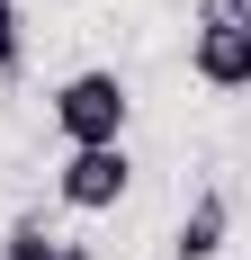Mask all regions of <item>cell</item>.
<instances>
[{
  "instance_id": "7",
  "label": "cell",
  "mask_w": 251,
  "mask_h": 260,
  "mask_svg": "<svg viewBox=\"0 0 251 260\" xmlns=\"http://www.w3.org/2000/svg\"><path fill=\"white\" fill-rule=\"evenodd\" d=\"M215 9H225V18H233V27H251V0H215Z\"/></svg>"
},
{
  "instance_id": "5",
  "label": "cell",
  "mask_w": 251,
  "mask_h": 260,
  "mask_svg": "<svg viewBox=\"0 0 251 260\" xmlns=\"http://www.w3.org/2000/svg\"><path fill=\"white\" fill-rule=\"evenodd\" d=\"M0 260H63V251H54V234H45V215H18V224L0 234Z\"/></svg>"
},
{
  "instance_id": "2",
  "label": "cell",
  "mask_w": 251,
  "mask_h": 260,
  "mask_svg": "<svg viewBox=\"0 0 251 260\" xmlns=\"http://www.w3.org/2000/svg\"><path fill=\"white\" fill-rule=\"evenodd\" d=\"M135 188V153L125 144H81V153H63V171H54V198L72 215H108Z\"/></svg>"
},
{
  "instance_id": "3",
  "label": "cell",
  "mask_w": 251,
  "mask_h": 260,
  "mask_svg": "<svg viewBox=\"0 0 251 260\" xmlns=\"http://www.w3.org/2000/svg\"><path fill=\"white\" fill-rule=\"evenodd\" d=\"M189 72L206 81V90H251V27H233L215 0L198 9V27H189Z\"/></svg>"
},
{
  "instance_id": "4",
  "label": "cell",
  "mask_w": 251,
  "mask_h": 260,
  "mask_svg": "<svg viewBox=\"0 0 251 260\" xmlns=\"http://www.w3.org/2000/svg\"><path fill=\"white\" fill-rule=\"evenodd\" d=\"M225 215H233V207L206 188V198H198V215L179 224V251H171V260H215V242H225Z\"/></svg>"
},
{
  "instance_id": "1",
  "label": "cell",
  "mask_w": 251,
  "mask_h": 260,
  "mask_svg": "<svg viewBox=\"0 0 251 260\" xmlns=\"http://www.w3.org/2000/svg\"><path fill=\"white\" fill-rule=\"evenodd\" d=\"M45 117H54V135H63V153H81V144H125L135 90H125V72L90 63V72H63V81H54Z\"/></svg>"
},
{
  "instance_id": "6",
  "label": "cell",
  "mask_w": 251,
  "mask_h": 260,
  "mask_svg": "<svg viewBox=\"0 0 251 260\" xmlns=\"http://www.w3.org/2000/svg\"><path fill=\"white\" fill-rule=\"evenodd\" d=\"M27 63V18H18V0H0V81Z\"/></svg>"
}]
</instances>
